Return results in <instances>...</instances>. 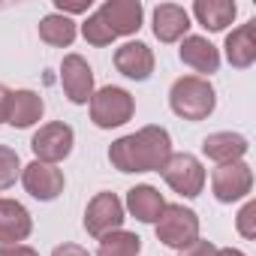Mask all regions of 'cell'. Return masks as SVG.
Returning a JSON list of instances; mask_svg holds the SVG:
<instances>
[{
	"mask_svg": "<svg viewBox=\"0 0 256 256\" xmlns=\"http://www.w3.org/2000/svg\"><path fill=\"white\" fill-rule=\"evenodd\" d=\"M172 157V142L163 126H145V130L124 136L108 148V160L118 172H160Z\"/></svg>",
	"mask_w": 256,
	"mask_h": 256,
	"instance_id": "1",
	"label": "cell"
},
{
	"mask_svg": "<svg viewBox=\"0 0 256 256\" xmlns=\"http://www.w3.org/2000/svg\"><path fill=\"white\" fill-rule=\"evenodd\" d=\"M169 102H172V112L184 120H205L211 112H214V88L202 78V76H184L172 84L169 90Z\"/></svg>",
	"mask_w": 256,
	"mask_h": 256,
	"instance_id": "2",
	"label": "cell"
},
{
	"mask_svg": "<svg viewBox=\"0 0 256 256\" xmlns=\"http://www.w3.org/2000/svg\"><path fill=\"white\" fill-rule=\"evenodd\" d=\"M136 102L124 88H102L90 96V120L102 130H112V126H120L133 118Z\"/></svg>",
	"mask_w": 256,
	"mask_h": 256,
	"instance_id": "3",
	"label": "cell"
},
{
	"mask_svg": "<svg viewBox=\"0 0 256 256\" xmlns=\"http://www.w3.org/2000/svg\"><path fill=\"white\" fill-rule=\"evenodd\" d=\"M157 238L166 247L184 250L187 244H193L199 238V217L184 205H166L157 220Z\"/></svg>",
	"mask_w": 256,
	"mask_h": 256,
	"instance_id": "4",
	"label": "cell"
},
{
	"mask_svg": "<svg viewBox=\"0 0 256 256\" xmlns=\"http://www.w3.org/2000/svg\"><path fill=\"white\" fill-rule=\"evenodd\" d=\"M160 172H163L166 184H169L175 193L187 196V199L199 196L202 187H205V169H202V163H199L193 154H172Z\"/></svg>",
	"mask_w": 256,
	"mask_h": 256,
	"instance_id": "5",
	"label": "cell"
},
{
	"mask_svg": "<svg viewBox=\"0 0 256 256\" xmlns=\"http://www.w3.org/2000/svg\"><path fill=\"white\" fill-rule=\"evenodd\" d=\"M30 148H34L40 163H52L54 166V163L66 160L70 151H72V126L64 124V120L40 126V130L34 133V139H30Z\"/></svg>",
	"mask_w": 256,
	"mask_h": 256,
	"instance_id": "6",
	"label": "cell"
},
{
	"mask_svg": "<svg viewBox=\"0 0 256 256\" xmlns=\"http://www.w3.org/2000/svg\"><path fill=\"white\" fill-rule=\"evenodd\" d=\"M94 18L112 36H130L142 28V4L139 0H106L94 12Z\"/></svg>",
	"mask_w": 256,
	"mask_h": 256,
	"instance_id": "7",
	"label": "cell"
},
{
	"mask_svg": "<svg viewBox=\"0 0 256 256\" xmlns=\"http://www.w3.org/2000/svg\"><path fill=\"white\" fill-rule=\"evenodd\" d=\"M124 226V202L114 193H96L88 202L84 211V229L94 238H102L108 232H118Z\"/></svg>",
	"mask_w": 256,
	"mask_h": 256,
	"instance_id": "8",
	"label": "cell"
},
{
	"mask_svg": "<svg viewBox=\"0 0 256 256\" xmlns=\"http://www.w3.org/2000/svg\"><path fill=\"white\" fill-rule=\"evenodd\" d=\"M60 84L70 102L84 106L94 96V70L88 66V60L82 54H66L60 64Z\"/></svg>",
	"mask_w": 256,
	"mask_h": 256,
	"instance_id": "9",
	"label": "cell"
},
{
	"mask_svg": "<svg viewBox=\"0 0 256 256\" xmlns=\"http://www.w3.org/2000/svg\"><path fill=\"white\" fill-rule=\"evenodd\" d=\"M22 181H24V190L34 196V199H40V202H52V199H58L60 193H64V172L58 169V166H52V163H40V160H34L30 166H24L22 169Z\"/></svg>",
	"mask_w": 256,
	"mask_h": 256,
	"instance_id": "10",
	"label": "cell"
},
{
	"mask_svg": "<svg viewBox=\"0 0 256 256\" xmlns=\"http://www.w3.org/2000/svg\"><path fill=\"white\" fill-rule=\"evenodd\" d=\"M211 187H214L217 202H235V199H241V196L250 193V187H253V172H250V166L241 163V160L226 163V166L214 169Z\"/></svg>",
	"mask_w": 256,
	"mask_h": 256,
	"instance_id": "11",
	"label": "cell"
},
{
	"mask_svg": "<svg viewBox=\"0 0 256 256\" xmlns=\"http://www.w3.org/2000/svg\"><path fill=\"white\" fill-rule=\"evenodd\" d=\"M34 220L16 199H0V244H18L30 235Z\"/></svg>",
	"mask_w": 256,
	"mask_h": 256,
	"instance_id": "12",
	"label": "cell"
},
{
	"mask_svg": "<svg viewBox=\"0 0 256 256\" xmlns=\"http://www.w3.org/2000/svg\"><path fill=\"white\" fill-rule=\"evenodd\" d=\"M114 66L126 78L145 82L154 72V54H151V48L145 42H126V46H120L114 52Z\"/></svg>",
	"mask_w": 256,
	"mask_h": 256,
	"instance_id": "13",
	"label": "cell"
},
{
	"mask_svg": "<svg viewBox=\"0 0 256 256\" xmlns=\"http://www.w3.org/2000/svg\"><path fill=\"white\" fill-rule=\"evenodd\" d=\"M190 30V12L175 4H160L154 10V34L160 42H175Z\"/></svg>",
	"mask_w": 256,
	"mask_h": 256,
	"instance_id": "14",
	"label": "cell"
},
{
	"mask_svg": "<svg viewBox=\"0 0 256 256\" xmlns=\"http://www.w3.org/2000/svg\"><path fill=\"white\" fill-rule=\"evenodd\" d=\"M46 112V102L40 94L34 90H12L10 94V112H6V124L18 126V130H24V126L36 124Z\"/></svg>",
	"mask_w": 256,
	"mask_h": 256,
	"instance_id": "15",
	"label": "cell"
},
{
	"mask_svg": "<svg viewBox=\"0 0 256 256\" xmlns=\"http://www.w3.org/2000/svg\"><path fill=\"white\" fill-rule=\"evenodd\" d=\"M202 154L208 160L226 166V163H235L247 154V139L238 136V133H214L202 142Z\"/></svg>",
	"mask_w": 256,
	"mask_h": 256,
	"instance_id": "16",
	"label": "cell"
},
{
	"mask_svg": "<svg viewBox=\"0 0 256 256\" xmlns=\"http://www.w3.org/2000/svg\"><path fill=\"white\" fill-rule=\"evenodd\" d=\"M226 58L238 70H244L256 60V22H247L226 36Z\"/></svg>",
	"mask_w": 256,
	"mask_h": 256,
	"instance_id": "17",
	"label": "cell"
},
{
	"mask_svg": "<svg viewBox=\"0 0 256 256\" xmlns=\"http://www.w3.org/2000/svg\"><path fill=\"white\" fill-rule=\"evenodd\" d=\"M181 60L187 64V66H193L196 72H217V66H220V54H217V48L205 40V36H184V42H181Z\"/></svg>",
	"mask_w": 256,
	"mask_h": 256,
	"instance_id": "18",
	"label": "cell"
},
{
	"mask_svg": "<svg viewBox=\"0 0 256 256\" xmlns=\"http://www.w3.org/2000/svg\"><path fill=\"white\" fill-rule=\"evenodd\" d=\"M126 208H130L133 217L142 220V223H157L163 208H166V202H163V196L154 187L139 184V187H133L130 193H126Z\"/></svg>",
	"mask_w": 256,
	"mask_h": 256,
	"instance_id": "19",
	"label": "cell"
},
{
	"mask_svg": "<svg viewBox=\"0 0 256 256\" xmlns=\"http://www.w3.org/2000/svg\"><path fill=\"white\" fill-rule=\"evenodd\" d=\"M193 12H196V18H199L208 30H223L226 24H232L238 6L229 4V0H196V4H193Z\"/></svg>",
	"mask_w": 256,
	"mask_h": 256,
	"instance_id": "20",
	"label": "cell"
},
{
	"mask_svg": "<svg viewBox=\"0 0 256 256\" xmlns=\"http://www.w3.org/2000/svg\"><path fill=\"white\" fill-rule=\"evenodd\" d=\"M40 36L48 46H70L76 40V24H72V18L60 16V12H52L40 22Z\"/></svg>",
	"mask_w": 256,
	"mask_h": 256,
	"instance_id": "21",
	"label": "cell"
},
{
	"mask_svg": "<svg viewBox=\"0 0 256 256\" xmlns=\"http://www.w3.org/2000/svg\"><path fill=\"white\" fill-rule=\"evenodd\" d=\"M139 250H142L139 235L118 229V232H108V235L100 238V253L96 256H139Z\"/></svg>",
	"mask_w": 256,
	"mask_h": 256,
	"instance_id": "22",
	"label": "cell"
},
{
	"mask_svg": "<svg viewBox=\"0 0 256 256\" xmlns=\"http://www.w3.org/2000/svg\"><path fill=\"white\" fill-rule=\"evenodd\" d=\"M22 175V160L12 148L0 145V190H6L16 184V178Z\"/></svg>",
	"mask_w": 256,
	"mask_h": 256,
	"instance_id": "23",
	"label": "cell"
},
{
	"mask_svg": "<svg viewBox=\"0 0 256 256\" xmlns=\"http://www.w3.org/2000/svg\"><path fill=\"white\" fill-rule=\"evenodd\" d=\"M253 214H256V205H253V202H247V205H244V211L238 214V232H241L244 238H256V226H253Z\"/></svg>",
	"mask_w": 256,
	"mask_h": 256,
	"instance_id": "24",
	"label": "cell"
},
{
	"mask_svg": "<svg viewBox=\"0 0 256 256\" xmlns=\"http://www.w3.org/2000/svg\"><path fill=\"white\" fill-rule=\"evenodd\" d=\"M54 10L60 16H70V12H88L90 10V0H54Z\"/></svg>",
	"mask_w": 256,
	"mask_h": 256,
	"instance_id": "25",
	"label": "cell"
},
{
	"mask_svg": "<svg viewBox=\"0 0 256 256\" xmlns=\"http://www.w3.org/2000/svg\"><path fill=\"white\" fill-rule=\"evenodd\" d=\"M214 250H217V247H214L211 241H199V238H196L193 244H187V247L181 250V256H214Z\"/></svg>",
	"mask_w": 256,
	"mask_h": 256,
	"instance_id": "26",
	"label": "cell"
},
{
	"mask_svg": "<svg viewBox=\"0 0 256 256\" xmlns=\"http://www.w3.org/2000/svg\"><path fill=\"white\" fill-rule=\"evenodd\" d=\"M0 256H40L28 244H0Z\"/></svg>",
	"mask_w": 256,
	"mask_h": 256,
	"instance_id": "27",
	"label": "cell"
},
{
	"mask_svg": "<svg viewBox=\"0 0 256 256\" xmlns=\"http://www.w3.org/2000/svg\"><path fill=\"white\" fill-rule=\"evenodd\" d=\"M52 256H90V253L84 247H78V244H60V247H54Z\"/></svg>",
	"mask_w": 256,
	"mask_h": 256,
	"instance_id": "28",
	"label": "cell"
},
{
	"mask_svg": "<svg viewBox=\"0 0 256 256\" xmlns=\"http://www.w3.org/2000/svg\"><path fill=\"white\" fill-rule=\"evenodd\" d=\"M10 88H4V84H0V124H4L6 120V112H10Z\"/></svg>",
	"mask_w": 256,
	"mask_h": 256,
	"instance_id": "29",
	"label": "cell"
},
{
	"mask_svg": "<svg viewBox=\"0 0 256 256\" xmlns=\"http://www.w3.org/2000/svg\"><path fill=\"white\" fill-rule=\"evenodd\" d=\"M214 256H244L241 250H232V247H226V250H214Z\"/></svg>",
	"mask_w": 256,
	"mask_h": 256,
	"instance_id": "30",
	"label": "cell"
}]
</instances>
